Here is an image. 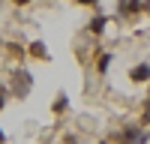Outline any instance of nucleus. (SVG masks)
Returning a JSON list of instances; mask_svg holds the SVG:
<instances>
[{"label": "nucleus", "mask_w": 150, "mask_h": 144, "mask_svg": "<svg viewBox=\"0 0 150 144\" xmlns=\"http://www.w3.org/2000/svg\"><path fill=\"white\" fill-rule=\"evenodd\" d=\"M129 78L135 81V84H144V81H150V63H138L132 72H129Z\"/></svg>", "instance_id": "obj_1"}, {"label": "nucleus", "mask_w": 150, "mask_h": 144, "mask_svg": "<svg viewBox=\"0 0 150 144\" xmlns=\"http://www.w3.org/2000/svg\"><path fill=\"white\" fill-rule=\"evenodd\" d=\"M144 135H147V132H144L141 126H126V129L120 132V138L126 141V144H135V141H138V138H144Z\"/></svg>", "instance_id": "obj_2"}, {"label": "nucleus", "mask_w": 150, "mask_h": 144, "mask_svg": "<svg viewBox=\"0 0 150 144\" xmlns=\"http://www.w3.org/2000/svg\"><path fill=\"white\" fill-rule=\"evenodd\" d=\"M27 54L36 57V60H48V48H45V42H30L27 45Z\"/></svg>", "instance_id": "obj_3"}, {"label": "nucleus", "mask_w": 150, "mask_h": 144, "mask_svg": "<svg viewBox=\"0 0 150 144\" xmlns=\"http://www.w3.org/2000/svg\"><path fill=\"white\" fill-rule=\"evenodd\" d=\"M105 24H108V18H105V15H96L90 24H87V30H90L93 36H102V33H105Z\"/></svg>", "instance_id": "obj_4"}, {"label": "nucleus", "mask_w": 150, "mask_h": 144, "mask_svg": "<svg viewBox=\"0 0 150 144\" xmlns=\"http://www.w3.org/2000/svg\"><path fill=\"white\" fill-rule=\"evenodd\" d=\"M108 66H111V54H108V51H99V60H96V69H99V72H108Z\"/></svg>", "instance_id": "obj_5"}, {"label": "nucleus", "mask_w": 150, "mask_h": 144, "mask_svg": "<svg viewBox=\"0 0 150 144\" xmlns=\"http://www.w3.org/2000/svg\"><path fill=\"white\" fill-rule=\"evenodd\" d=\"M66 105H69V99H66V96H57V102L51 105V111H54V114H60V111H66Z\"/></svg>", "instance_id": "obj_6"}, {"label": "nucleus", "mask_w": 150, "mask_h": 144, "mask_svg": "<svg viewBox=\"0 0 150 144\" xmlns=\"http://www.w3.org/2000/svg\"><path fill=\"white\" fill-rule=\"evenodd\" d=\"M6 51H9V54H15V57H24V48L15 45V42H9V45H6Z\"/></svg>", "instance_id": "obj_7"}, {"label": "nucleus", "mask_w": 150, "mask_h": 144, "mask_svg": "<svg viewBox=\"0 0 150 144\" xmlns=\"http://www.w3.org/2000/svg\"><path fill=\"white\" fill-rule=\"evenodd\" d=\"M75 3H84V6H96L99 0H75Z\"/></svg>", "instance_id": "obj_8"}, {"label": "nucleus", "mask_w": 150, "mask_h": 144, "mask_svg": "<svg viewBox=\"0 0 150 144\" xmlns=\"http://www.w3.org/2000/svg\"><path fill=\"white\" fill-rule=\"evenodd\" d=\"M6 105V93H3V84H0V108Z\"/></svg>", "instance_id": "obj_9"}, {"label": "nucleus", "mask_w": 150, "mask_h": 144, "mask_svg": "<svg viewBox=\"0 0 150 144\" xmlns=\"http://www.w3.org/2000/svg\"><path fill=\"white\" fill-rule=\"evenodd\" d=\"M15 3H18V6H24V3H30V0H15Z\"/></svg>", "instance_id": "obj_10"}, {"label": "nucleus", "mask_w": 150, "mask_h": 144, "mask_svg": "<svg viewBox=\"0 0 150 144\" xmlns=\"http://www.w3.org/2000/svg\"><path fill=\"white\" fill-rule=\"evenodd\" d=\"M144 105H147V111H150V96H147V99H144Z\"/></svg>", "instance_id": "obj_11"}, {"label": "nucleus", "mask_w": 150, "mask_h": 144, "mask_svg": "<svg viewBox=\"0 0 150 144\" xmlns=\"http://www.w3.org/2000/svg\"><path fill=\"white\" fill-rule=\"evenodd\" d=\"M102 144H111V141H102Z\"/></svg>", "instance_id": "obj_12"}]
</instances>
